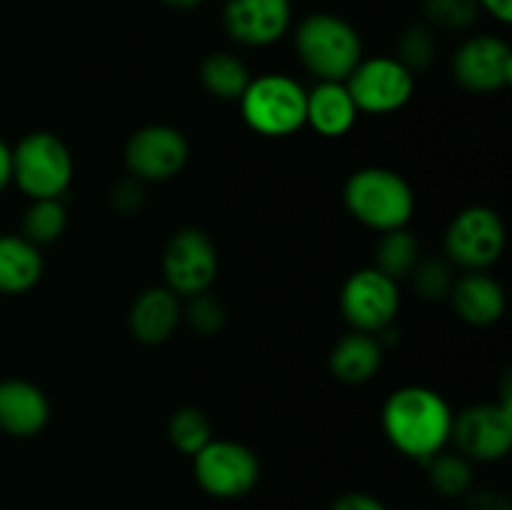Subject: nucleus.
<instances>
[{
	"instance_id": "f257e3e1",
	"label": "nucleus",
	"mask_w": 512,
	"mask_h": 510,
	"mask_svg": "<svg viewBox=\"0 0 512 510\" xmlns=\"http://www.w3.org/2000/svg\"><path fill=\"white\" fill-rule=\"evenodd\" d=\"M455 413L448 400L425 385H403L388 395L380 413L383 433L400 455L428 463L453 440Z\"/></svg>"
},
{
	"instance_id": "f03ea898",
	"label": "nucleus",
	"mask_w": 512,
	"mask_h": 510,
	"mask_svg": "<svg viewBox=\"0 0 512 510\" xmlns=\"http://www.w3.org/2000/svg\"><path fill=\"white\" fill-rule=\"evenodd\" d=\"M343 203L365 228L388 233L408 228L415 215V190L398 170L368 165L345 180Z\"/></svg>"
},
{
	"instance_id": "7ed1b4c3",
	"label": "nucleus",
	"mask_w": 512,
	"mask_h": 510,
	"mask_svg": "<svg viewBox=\"0 0 512 510\" xmlns=\"http://www.w3.org/2000/svg\"><path fill=\"white\" fill-rule=\"evenodd\" d=\"M295 53L308 73L318 80H348L355 65L365 58L363 38L343 15L318 10L295 25Z\"/></svg>"
},
{
	"instance_id": "20e7f679",
	"label": "nucleus",
	"mask_w": 512,
	"mask_h": 510,
	"mask_svg": "<svg viewBox=\"0 0 512 510\" xmlns=\"http://www.w3.org/2000/svg\"><path fill=\"white\" fill-rule=\"evenodd\" d=\"M308 90L285 73H263L240 95V115L263 138H288L305 125Z\"/></svg>"
},
{
	"instance_id": "39448f33",
	"label": "nucleus",
	"mask_w": 512,
	"mask_h": 510,
	"mask_svg": "<svg viewBox=\"0 0 512 510\" xmlns=\"http://www.w3.org/2000/svg\"><path fill=\"white\" fill-rule=\"evenodd\" d=\"M75 163L63 138L50 130H33L13 148V183L30 200L60 198L73 183Z\"/></svg>"
},
{
	"instance_id": "423d86ee",
	"label": "nucleus",
	"mask_w": 512,
	"mask_h": 510,
	"mask_svg": "<svg viewBox=\"0 0 512 510\" xmlns=\"http://www.w3.org/2000/svg\"><path fill=\"white\" fill-rule=\"evenodd\" d=\"M445 258L463 270H488L505 250V223L488 205H468L445 228Z\"/></svg>"
},
{
	"instance_id": "0eeeda50",
	"label": "nucleus",
	"mask_w": 512,
	"mask_h": 510,
	"mask_svg": "<svg viewBox=\"0 0 512 510\" xmlns=\"http://www.w3.org/2000/svg\"><path fill=\"white\" fill-rule=\"evenodd\" d=\"M193 473L208 495L218 500H235L258 485L260 460L245 443L213 438L198 455H193Z\"/></svg>"
},
{
	"instance_id": "6e6552de",
	"label": "nucleus",
	"mask_w": 512,
	"mask_h": 510,
	"mask_svg": "<svg viewBox=\"0 0 512 510\" xmlns=\"http://www.w3.org/2000/svg\"><path fill=\"white\" fill-rule=\"evenodd\" d=\"M218 278V248L203 228H180L170 235L163 250L165 288L178 298L205 293Z\"/></svg>"
},
{
	"instance_id": "1a4fd4ad",
	"label": "nucleus",
	"mask_w": 512,
	"mask_h": 510,
	"mask_svg": "<svg viewBox=\"0 0 512 510\" xmlns=\"http://www.w3.org/2000/svg\"><path fill=\"white\" fill-rule=\"evenodd\" d=\"M345 85L360 113L385 115L410 103L415 93V75L393 55H373L355 65Z\"/></svg>"
},
{
	"instance_id": "9d476101",
	"label": "nucleus",
	"mask_w": 512,
	"mask_h": 510,
	"mask_svg": "<svg viewBox=\"0 0 512 510\" xmlns=\"http://www.w3.org/2000/svg\"><path fill=\"white\" fill-rule=\"evenodd\" d=\"M400 310L398 280L388 278L378 268H360L343 283L340 313L345 323L360 333L378 335L390 328Z\"/></svg>"
},
{
	"instance_id": "9b49d317",
	"label": "nucleus",
	"mask_w": 512,
	"mask_h": 510,
	"mask_svg": "<svg viewBox=\"0 0 512 510\" xmlns=\"http://www.w3.org/2000/svg\"><path fill=\"white\" fill-rule=\"evenodd\" d=\"M190 145L178 128L165 123L135 130L123 150L125 168L143 183H165L188 165Z\"/></svg>"
},
{
	"instance_id": "f8f14e48",
	"label": "nucleus",
	"mask_w": 512,
	"mask_h": 510,
	"mask_svg": "<svg viewBox=\"0 0 512 510\" xmlns=\"http://www.w3.org/2000/svg\"><path fill=\"white\" fill-rule=\"evenodd\" d=\"M453 440L470 463L503 460L512 445V403L495 400L465 408L453 420Z\"/></svg>"
},
{
	"instance_id": "ddd939ff",
	"label": "nucleus",
	"mask_w": 512,
	"mask_h": 510,
	"mask_svg": "<svg viewBox=\"0 0 512 510\" xmlns=\"http://www.w3.org/2000/svg\"><path fill=\"white\" fill-rule=\"evenodd\" d=\"M450 65L453 78L468 93H498L512 83V48L500 35H470L458 45Z\"/></svg>"
},
{
	"instance_id": "4468645a",
	"label": "nucleus",
	"mask_w": 512,
	"mask_h": 510,
	"mask_svg": "<svg viewBox=\"0 0 512 510\" xmlns=\"http://www.w3.org/2000/svg\"><path fill=\"white\" fill-rule=\"evenodd\" d=\"M220 23L233 43L268 48L293 28V0H225Z\"/></svg>"
},
{
	"instance_id": "2eb2a0df",
	"label": "nucleus",
	"mask_w": 512,
	"mask_h": 510,
	"mask_svg": "<svg viewBox=\"0 0 512 510\" xmlns=\"http://www.w3.org/2000/svg\"><path fill=\"white\" fill-rule=\"evenodd\" d=\"M50 423V400L35 383L23 378L0 380V433L33 438Z\"/></svg>"
},
{
	"instance_id": "dca6fc26",
	"label": "nucleus",
	"mask_w": 512,
	"mask_h": 510,
	"mask_svg": "<svg viewBox=\"0 0 512 510\" xmlns=\"http://www.w3.org/2000/svg\"><path fill=\"white\" fill-rule=\"evenodd\" d=\"M180 323H183V298H178L165 285L145 288L130 305V333L143 345L165 343L173 338Z\"/></svg>"
},
{
	"instance_id": "f3484780",
	"label": "nucleus",
	"mask_w": 512,
	"mask_h": 510,
	"mask_svg": "<svg viewBox=\"0 0 512 510\" xmlns=\"http://www.w3.org/2000/svg\"><path fill=\"white\" fill-rule=\"evenodd\" d=\"M450 303L463 323L488 328L503 318L508 300H505L503 285L493 275H488L485 270H468L465 275L455 278Z\"/></svg>"
},
{
	"instance_id": "a211bd4d",
	"label": "nucleus",
	"mask_w": 512,
	"mask_h": 510,
	"mask_svg": "<svg viewBox=\"0 0 512 510\" xmlns=\"http://www.w3.org/2000/svg\"><path fill=\"white\" fill-rule=\"evenodd\" d=\"M360 110L355 108L343 80H318L313 90H308L305 103V125L323 138H343L358 123Z\"/></svg>"
},
{
	"instance_id": "6ab92c4d",
	"label": "nucleus",
	"mask_w": 512,
	"mask_h": 510,
	"mask_svg": "<svg viewBox=\"0 0 512 510\" xmlns=\"http://www.w3.org/2000/svg\"><path fill=\"white\" fill-rule=\"evenodd\" d=\"M385 345L378 335L350 330L333 345L328 355V368L335 380L345 385H363L378 375L383 365Z\"/></svg>"
},
{
	"instance_id": "aec40b11",
	"label": "nucleus",
	"mask_w": 512,
	"mask_h": 510,
	"mask_svg": "<svg viewBox=\"0 0 512 510\" xmlns=\"http://www.w3.org/2000/svg\"><path fill=\"white\" fill-rule=\"evenodd\" d=\"M43 278V255L23 235H0V293L23 295Z\"/></svg>"
},
{
	"instance_id": "412c9836",
	"label": "nucleus",
	"mask_w": 512,
	"mask_h": 510,
	"mask_svg": "<svg viewBox=\"0 0 512 510\" xmlns=\"http://www.w3.org/2000/svg\"><path fill=\"white\" fill-rule=\"evenodd\" d=\"M250 80H253V75H250L248 65L228 50L210 53L200 63V83L218 100H235L238 103Z\"/></svg>"
},
{
	"instance_id": "4be33fe9",
	"label": "nucleus",
	"mask_w": 512,
	"mask_h": 510,
	"mask_svg": "<svg viewBox=\"0 0 512 510\" xmlns=\"http://www.w3.org/2000/svg\"><path fill=\"white\" fill-rule=\"evenodd\" d=\"M420 258H423L420 255V243L408 228L388 230V233H380V240L375 243L373 268H378L388 278L403 280L413 273Z\"/></svg>"
},
{
	"instance_id": "5701e85b",
	"label": "nucleus",
	"mask_w": 512,
	"mask_h": 510,
	"mask_svg": "<svg viewBox=\"0 0 512 510\" xmlns=\"http://www.w3.org/2000/svg\"><path fill=\"white\" fill-rule=\"evenodd\" d=\"M428 468V483L435 493L443 498H460L473 490V463L463 453H450L448 448L443 453L433 455L425 463Z\"/></svg>"
},
{
	"instance_id": "b1692460",
	"label": "nucleus",
	"mask_w": 512,
	"mask_h": 510,
	"mask_svg": "<svg viewBox=\"0 0 512 510\" xmlns=\"http://www.w3.org/2000/svg\"><path fill=\"white\" fill-rule=\"evenodd\" d=\"M68 228V210L60 198H40L30 200L28 210L23 213V238L33 245L55 243Z\"/></svg>"
},
{
	"instance_id": "393cba45",
	"label": "nucleus",
	"mask_w": 512,
	"mask_h": 510,
	"mask_svg": "<svg viewBox=\"0 0 512 510\" xmlns=\"http://www.w3.org/2000/svg\"><path fill=\"white\" fill-rule=\"evenodd\" d=\"M168 438L175 445V450L193 458L215 438L213 423H210L205 410L195 408V405H183V408L170 415Z\"/></svg>"
},
{
	"instance_id": "a878e982",
	"label": "nucleus",
	"mask_w": 512,
	"mask_h": 510,
	"mask_svg": "<svg viewBox=\"0 0 512 510\" xmlns=\"http://www.w3.org/2000/svg\"><path fill=\"white\" fill-rule=\"evenodd\" d=\"M413 290L418 293L420 300L428 303H440V300L450 298V290L455 285L453 263L445 255H430V258H420L413 273L408 275Z\"/></svg>"
},
{
	"instance_id": "bb28decb",
	"label": "nucleus",
	"mask_w": 512,
	"mask_h": 510,
	"mask_svg": "<svg viewBox=\"0 0 512 510\" xmlns=\"http://www.w3.org/2000/svg\"><path fill=\"white\" fill-rule=\"evenodd\" d=\"M425 25L433 30L463 33L480 18L478 0H423Z\"/></svg>"
},
{
	"instance_id": "cd10ccee",
	"label": "nucleus",
	"mask_w": 512,
	"mask_h": 510,
	"mask_svg": "<svg viewBox=\"0 0 512 510\" xmlns=\"http://www.w3.org/2000/svg\"><path fill=\"white\" fill-rule=\"evenodd\" d=\"M435 53H438V40H435V30L430 25L413 23L400 33L398 55L395 58L413 75L430 68L435 60Z\"/></svg>"
},
{
	"instance_id": "c85d7f7f",
	"label": "nucleus",
	"mask_w": 512,
	"mask_h": 510,
	"mask_svg": "<svg viewBox=\"0 0 512 510\" xmlns=\"http://www.w3.org/2000/svg\"><path fill=\"white\" fill-rule=\"evenodd\" d=\"M188 303H183V323L193 330L200 338H215L220 330L228 323V313H225V305L215 298L210 290L198 295H190L185 298Z\"/></svg>"
},
{
	"instance_id": "c756f323",
	"label": "nucleus",
	"mask_w": 512,
	"mask_h": 510,
	"mask_svg": "<svg viewBox=\"0 0 512 510\" xmlns=\"http://www.w3.org/2000/svg\"><path fill=\"white\" fill-rule=\"evenodd\" d=\"M108 203L123 218L138 215L140 208L145 205V183L130 173L125 178L115 180L108 190Z\"/></svg>"
},
{
	"instance_id": "7c9ffc66",
	"label": "nucleus",
	"mask_w": 512,
	"mask_h": 510,
	"mask_svg": "<svg viewBox=\"0 0 512 510\" xmlns=\"http://www.w3.org/2000/svg\"><path fill=\"white\" fill-rule=\"evenodd\" d=\"M330 510H388L375 495L370 493H345L340 495Z\"/></svg>"
},
{
	"instance_id": "2f4dec72",
	"label": "nucleus",
	"mask_w": 512,
	"mask_h": 510,
	"mask_svg": "<svg viewBox=\"0 0 512 510\" xmlns=\"http://www.w3.org/2000/svg\"><path fill=\"white\" fill-rule=\"evenodd\" d=\"M468 508L470 510H510V503L500 493H493V490H478V493H468Z\"/></svg>"
},
{
	"instance_id": "473e14b6",
	"label": "nucleus",
	"mask_w": 512,
	"mask_h": 510,
	"mask_svg": "<svg viewBox=\"0 0 512 510\" xmlns=\"http://www.w3.org/2000/svg\"><path fill=\"white\" fill-rule=\"evenodd\" d=\"M480 13L493 15L498 23L508 25L512 20V0H478Z\"/></svg>"
},
{
	"instance_id": "72a5a7b5",
	"label": "nucleus",
	"mask_w": 512,
	"mask_h": 510,
	"mask_svg": "<svg viewBox=\"0 0 512 510\" xmlns=\"http://www.w3.org/2000/svg\"><path fill=\"white\" fill-rule=\"evenodd\" d=\"M13 183V148L0 138V193Z\"/></svg>"
},
{
	"instance_id": "f704fd0d",
	"label": "nucleus",
	"mask_w": 512,
	"mask_h": 510,
	"mask_svg": "<svg viewBox=\"0 0 512 510\" xmlns=\"http://www.w3.org/2000/svg\"><path fill=\"white\" fill-rule=\"evenodd\" d=\"M160 3L168 5V8H173V10H193V8H198L203 0H160Z\"/></svg>"
}]
</instances>
